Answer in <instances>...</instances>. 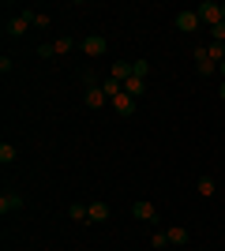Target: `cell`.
Wrapping results in <instances>:
<instances>
[{"label":"cell","mask_w":225,"mask_h":251,"mask_svg":"<svg viewBox=\"0 0 225 251\" xmlns=\"http://www.w3.org/2000/svg\"><path fill=\"white\" fill-rule=\"evenodd\" d=\"M218 72H222V75H225V60H222V64H218Z\"/></svg>","instance_id":"26"},{"label":"cell","mask_w":225,"mask_h":251,"mask_svg":"<svg viewBox=\"0 0 225 251\" xmlns=\"http://www.w3.org/2000/svg\"><path fill=\"white\" fill-rule=\"evenodd\" d=\"M56 56V45L53 42H38V60H53Z\"/></svg>","instance_id":"18"},{"label":"cell","mask_w":225,"mask_h":251,"mask_svg":"<svg viewBox=\"0 0 225 251\" xmlns=\"http://www.w3.org/2000/svg\"><path fill=\"white\" fill-rule=\"evenodd\" d=\"M131 75H139V79H147V75H150V64H147V60H135V64H131Z\"/></svg>","instance_id":"22"},{"label":"cell","mask_w":225,"mask_h":251,"mask_svg":"<svg viewBox=\"0 0 225 251\" xmlns=\"http://www.w3.org/2000/svg\"><path fill=\"white\" fill-rule=\"evenodd\" d=\"M30 19H34V26H38V30H45V26H49V15H45V11H30Z\"/></svg>","instance_id":"23"},{"label":"cell","mask_w":225,"mask_h":251,"mask_svg":"<svg viewBox=\"0 0 225 251\" xmlns=\"http://www.w3.org/2000/svg\"><path fill=\"white\" fill-rule=\"evenodd\" d=\"M15 210H23V195L19 191H4V195H0V214L8 218V214H15Z\"/></svg>","instance_id":"6"},{"label":"cell","mask_w":225,"mask_h":251,"mask_svg":"<svg viewBox=\"0 0 225 251\" xmlns=\"http://www.w3.org/2000/svg\"><path fill=\"white\" fill-rule=\"evenodd\" d=\"M105 101H109V98H105V90H101V86H90V90L83 94V105H86V109H101Z\"/></svg>","instance_id":"8"},{"label":"cell","mask_w":225,"mask_h":251,"mask_svg":"<svg viewBox=\"0 0 225 251\" xmlns=\"http://www.w3.org/2000/svg\"><path fill=\"white\" fill-rule=\"evenodd\" d=\"M131 218H139V221H158V206L150 199H135L131 202Z\"/></svg>","instance_id":"4"},{"label":"cell","mask_w":225,"mask_h":251,"mask_svg":"<svg viewBox=\"0 0 225 251\" xmlns=\"http://www.w3.org/2000/svg\"><path fill=\"white\" fill-rule=\"evenodd\" d=\"M101 90H105V98L113 101L117 94H124V83H120V79H113V75H105V79H101Z\"/></svg>","instance_id":"12"},{"label":"cell","mask_w":225,"mask_h":251,"mask_svg":"<svg viewBox=\"0 0 225 251\" xmlns=\"http://www.w3.org/2000/svg\"><path fill=\"white\" fill-rule=\"evenodd\" d=\"M15 157H19V150L11 147V143H0V161H4V165H11Z\"/></svg>","instance_id":"17"},{"label":"cell","mask_w":225,"mask_h":251,"mask_svg":"<svg viewBox=\"0 0 225 251\" xmlns=\"http://www.w3.org/2000/svg\"><path fill=\"white\" fill-rule=\"evenodd\" d=\"M199 26H203V23H199V15H195V11H180V15H176V30L195 34Z\"/></svg>","instance_id":"7"},{"label":"cell","mask_w":225,"mask_h":251,"mask_svg":"<svg viewBox=\"0 0 225 251\" xmlns=\"http://www.w3.org/2000/svg\"><path fill=\"white\" fill-rule=\"evenodd\" d=\"M124 94H128V98H143V94H147V79H139V75H131L128 83H124Z\"/></svg>","instance_id":"10"},{"label":"cell","mask_w":225,"mask_h":251,"mask_svg":"<svg viewBox=\"0 0 225 251\" xmlns=\"http://www.w3.org/2000/svg\"><path fill=\"white\" fill-rule=\"evenodd\" d=\"M34 26V19H30V8H23V11H15L8 23H4V34L8 38H23V34Z\"/></svg>","instance_id":"1"},{"label":"cell","mask_w":225,"mask_h":251,"mask_svg":"<svg viewBox=\"0 0 225 251\" xmlns=\"http://www.w3.org/2000/svg\"><path fill=\"white\" fill-rule=\"evenodd\" d=\"M169 232V248H184V244H188V229H184V225H173V229H165Z\"/></svg>","instance_id":"13"},{"label":"cell","mask_w":225,"mask_h":251,"mask_svg":"<svg viewBox=\"0 0 225 251\" xmlns=\"http://www.w3.org/2000/svg\"><path fill=\"white\" fill-rule=\"evenodd\" d=\"M206 52H210V60H214V64L225 60V45L222 42H210V45H206Z\"/></svg>","instance_id":"19"},{"label":"cell","mask_w":225,"mask_h":251,"mask_svg":"<svg viewBox=\"0 0 225 251\" xmlns=\"http://www.w3.org/2000/svg\"><path fill=\"white\" fill-rule=\"evenodd\" d=\"M79 49H83L86 56H101V52L109 49V42L101 38V34H90V38H83V42H79Z\"/></svg>","instance_id":"5"},{"label":"cell","mask_w":225,"mask_h":251,"mask_svg":"<svg viewBox=\"0 0 225 251\" xmlns=\"http://www.w3.org/2000/svg\"><path fill=\"white\" fill-rule=\"evenodd\" d=\"M86 210H90V221H109V214H113V210H109V202H86Z\"/></svg>","instance_id":"11"},{"label":"cell","mask_w":225,"mask_h":251,"mask_svg":"<svg viewBox=\"0 0 225 251\" xmlns=\"http://www.w3.org/2000/svg\"><path fill=\"white\" fill-rule=\"evenodd\" d=\"M218 98H222V101H225V83H222V86H218Z\"/></svg>","instance_id":"25"},{"label":"cell","mask_w":225,"mask_h":251,"mask_svg":"<svg viewBox=\"0 0 225 251\" xmlns=\"http://www.w3.org/2000/svg\"><path fill=\"white\" fill-rule=\"evenodd\" d=\"M195 191H199V195H203V199H210V195H214V191H218L214 176H199V184H195Z\"/></svg>","instance_id":"15"},{"label":"cell","mask_w":225,"mask_h":251,"mask_svg":"<svg viewBox=\"0 0 225 251\" xmlns=\"http://www.w3.org/2000/svg\"><path fill=\"white\" fill-rule=\"evenodd\" d=\"M109 75H113V79H120V83H128V79H131V64H128V60H117L113 68H109Z\"/></svg>","instance_id":"14"},{"label":"cell","mask_w":225,"mask_h":251,"mask_svg":"<svg viewBox=\"0 0 225 251\" xmlns=\"http://www.w3.org/2000/svg\"><path fill=\"white\" fill-rule=\"evenodd\" d=\"M109 105L117 109V116H131V113H135V98H128V94H117Z\"/></svg>","instance_id":"9"},{"label":"cell","mask_w":225,"mask_h":251,"mask_svg":"<svg viewBox=\"0 0 225 251\" xmlns=\"http://www.w3.org/2000/svg\"><path fill=\"white\" fill-rule=\"evenodd\" d=\"M68 218H72V221H90V210H86V202H72V206H68Z\"/></svg>","instance_id":"16"},{"label":"cell","mask_w":225,"mask_h":251,"mask_svg":"<svg viewBox=\"0 0 225 251\" xmlns=\"http://www.w3.org/2000/svg\"><path fill=\"white\" fill-rule=\"evenodd\" d=\"M195 15H199V23H206V26H218L222 19V4H214V0H203L199 8H195Z\"/></svg>","instance_id":"3"},{"label":"cell","mask_w":225,"mask_h":251,"mask_svg":"<svg viewBox=\"0 0 225 251\" xmlns=\"http://www.w3.org/2000/svg\"><path fill=\"white\" fill-rule=\"evenodd\" d=\"M150 244H154L158 251H161V248H169V232H161V229H158L154 236H150Z\"/></svg>","instance_id":"21"},{"label":"cell","mask_w":225,"mask_h":251,"mask_svg":"<svg viewBox=\"0 0 225 251\" xmlns=\"http://www.w3.org/2000/svg\"><path fill=\"white\" fill-rule=\"evenodd\" d=\"M192 60H195V75H214L218 72V64L210 60V52H206V45H195V52H192Z\"/></svg>","instance_id":"2"},{"label":"cell","mask_w":225,"mask_h":251,"mask_svg":"<svg viewBox=\"0 0 225 251\" xmlns=\"http://www.w3.org/2000/svg\"><path fill=\"white\" fill-rule=\"evenodd\" d=\"M210 42H222V45H225V23H218V26H210Z\"/></svg>","instance_id":"24"},{"label":"cell","mask_w":225,"mask_h":251,"mask_svg":"<svg viewBox=\"0 0 225 251\" xmlns=\"http://www.w3.org/2000/svg\"><path fill=\"white\" fill-rule=\"evenodd\" d=\"M222 19H225V4H222Z\"/></svg>","instance_id":"27"},{"label":"cell","mask_w":225,"mask_h":251,"mask_svg":"<svg viewBox=\"0 0 225 251\" xmlns=\"http://www.w3.org/2000/svg\"><path fill=\"white\" fill-rule=\"evenodd\" d=\"M53 45H56V56H64V52H72V49H75V42H72V38H56Z\"/></svg>","instance_id":"20"}]
</instances>
